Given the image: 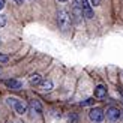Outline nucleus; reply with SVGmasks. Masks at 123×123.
I'll use <instances>...</instances> for the list:
<instances>
[{
    "instance_id": "1",
    "label": "nucleus",
    "mask_w": 123,
    "mask_h": 123,
    "mask_svg": "<svg viewBox=\"0 0 123 123\" xmlns=\"http://www.w3.org/2000/svg\"><path fill=\"white\" fill-rule=\"evenodd\" d=\"M57 24L62 30H68L72 24V17L71 12L66 9H59L57 11Z\"/></svg>"
},
{
    "instance_id": "2",
    "label": "nucleus",
    "mask_w": 123,
    "mask_h": 123,
    "mask_svg": "<svg viewBox=\"0 0 123 123\" xmlns=\"http://www.w3.org/2000/svg\"><path fill=\"white\" fill-rule=\"evenodd\" d=\"M6 104H8L9 107L14 108L15 113L20 114V116H24V114L27 113V105H26L23 101L17 99V98H8V99H6Z\"/></svg>"
},
{
    "instance_id": "3",
    "label": "nucleus",
    "mask_w": 123,
    "mask_h": 123,
    "mask_svg": "<svg viewBox=\"0 0 123 123\" xmlns=\"http://www.w3.org/2000/svg\"><path fill=\"white\" fill-rule=\"evenodd\" d=\"M89 119L92 122H95V123H102L104 120H105V113H104V110L102 108H92L90 111H89Z\"/></svg>"
},
{
    "instance_id": "4",
    "label": "nucleus",
    "mask_w": 123,
    "mask_h": 123,
    "mask_svg": "<svg viewBox=\"0 0 123 123\" xmlns=\"http://www.w3.org/2000/svg\"><path fill=\"white\" fill-rule=\"evenodd\" d=\"M71 17H72V21L75 24H80L83 21V11H81V6H80L77 2L72 3V9H71Z\"/></svg>"
},
{
    "instance_id": "5",
    "label": "nucleus",
    "mask_w": 123,
    "mask_h": 123,
    "mask_svg": "<svg viewBox=\"0 0 123 123\" xmlns=\"http://www.w3.org/2000/svg\"><path fill=\"white\" fill-rule=\"evenodd\" d=\"M120 110L117 107H108L107 108V119L110 122H117L120 119Z\"/></svg>"
},
{
    "instance_id": "6",
    "label": "nucleus",
    "mask_w": 123,
    "mask_h": 123,
    "mask_svg": "<svg viewBox=\"0 0 123 123\" xmlns=\"http://www.w3.org/2000/svg\"><path fill=\"white\" fill-rule=\"evenodd\" d=\"M3 84H5L8 89H11V90H21V87H23V83H21V81H18V80H14V78H11V80H5Z\"/></svg>"
},
{
    "instance_id": "7",
    "label": "nucleus",
    "mask_w": 123,
    "mask_h": 123,
    "mask_svg": "<svg viewBox=\"0 0 123 123\" xmlns=\"http://www.w3.org/2000/svg\"><path fill=\"white\" fill-rule=\"evenodd\" d=\"M39 89H41V92H44V93H48V92H51V90L54 89L53 81H51V80H45V81H41Z\"/></svg>"
},
{
    "instance_id": "8",
    "label": "nucleus",
    "mask_w": 123,
    "mask_h": 123,
    "mask_svg": "<svg viewBox=\"0 0 123 123\" xmlns=\"http://www.w3.org/2000/svg\"><path fill=\"white\" fill-rule=\"evenodd\" d=\"M107 96V87L105 86H98V87L95 89V98H98V99H102V98Z\"/></svg>"
},
{
    "instance_id": "9",
    "label": "nucleus",
    "mask_w": 123,
    "mask_h": 123,
    "mask_svg": "<svg viewBox=\"0 0 123 123\" xmlns=\"http://www.w3.org/2000/svg\"><path fill=\"white\" fill-rule=\"evenodd\" d=\"M30 84L32 86H39L41 84V81H42V78H41V75L39 74H32V75H30Z\"/></svg>"
},
{
    "instance_id": "10",
    "label": "nucleus",
    "mask_w": 123,
    "mask_h": 123,
    "mask_svg": "<svg viewBox=\"0 0 123 123\" xmlns=\"http://www.w3.org/2000/svg\"><path fill=\"white\" fill-rule=\"evenodd\" d=\"M30 110H32V113L39 114L42 111V107H41V104L38 101H32V102H30Z\"/></svg>"
},
{
    "instance_id": "11",
    "label": "nucleus",
    "mask_w": 123,
    "mask_h": 123,
    "mask_svg": "<svg viewBox=\"0 0 123 123\" xmlns=\"http://www.w3.org/2000/svg\"><path fill=\"white\" fill-rule=\"evenodd\" d=\"M9 62V57L6 56V54H2L0 53V65H6Z\"/></svg>"
},
{
    "instance_id": "12",
    "label": "nucleus",
    "mask_w": 123,
    "mask_h": 123,
    "mask_svg": "<svg viewBox=\"0 0 123 123\" xmlns=\"http://www.w3.org/2000/svg\"><path fill=\"white\" fill-rule=\"evenodd\" d=\"M6 26V17L5 15H0V29Z\"/></svg>"
},
{
    "instance_id": "13",
    "label": "nucleus",
    "mask_w": 123,
    "mask_h": 123,
    "mask_svg": "<svg viewBox=\"0 0 123 123\" xmlns=\"http://www.w3.org/2000/svg\"><path fill=\"white\" fill-rule=\"evenodd\" d=\"M89 3L92 5V8H93V6L96 8V6H99V5H101V0H89Z\"/></svg>"
},
{
    "instance_id": "14",
    "label": "nucleus",
    "mask_w": 123,
    "mask_h": 123,
    "mask_svg": "<svg viewBox=\"0 0 123 123\" xmlns=\"http://www.w3.org/2000/svg\"><path fill=\"white\" fill-rule=\"evenodd\" d=\"M93 102H95V101H93V99H92V98H90V99H87L86 102H83L81 105H92V104H93Z\"/></svg>"
},
{
    "instance_id": "15",
    "label": "nucleus",
    "mask_w": 123,
    "mask_h": 123,
    "mask_svg": "<svg viewBox=\"0 0 123 123\" xmlns=\"http://www.w3.org/2000/svg\"><path fill=\"white\" fill-rule=\"evenodd\" d=\"M5 5H6V2H5V0H0V12L3 11V8H5Z\"/></svg>"
},
{
    "instance_id": "16",
    "label": "nucleus",
    "mask_w": 123,
    "mask_h": 123,
    "mask_svg": "<svg viewBox=\"0 0 123 123\" xmlns=\"http://www.w3.org/2000/svg\"><path fill=\"white\" fill-rule=\"evenodd\" d=\"M14 2H15L17 5H23V2H24V0H14Z\"/></svg>"
},
{
    "instance_id": "17",
    "label": "nucleus",
    "mask_w": 123,
    "mask_h": 123,
    "mask_svg": "<svg viewBox=\"0 0 123 123\" xmlns=\"http://www.w3.org/2000/svg\"><path fill=\"white\" fill-rule=\"evenodd\" d=\"M59 2H62V3H63V2H68V0H59Z\"/></svg>"
},
{
    "instance_id": "18",
    "label": "nucleus",
    "mask_w": 123,
    "mask_h": 123,
    "mask_svg": "<svg viewBox=\"0 0 123 123\" xmlns=\"http://www.w3.org/2000/svg\"><path fill=\"white\" fill-rule=\"evenodd\" d=\"M75 2H77V3H80V2H81V0H75Z\"/></svg>"
}]
</instances>
